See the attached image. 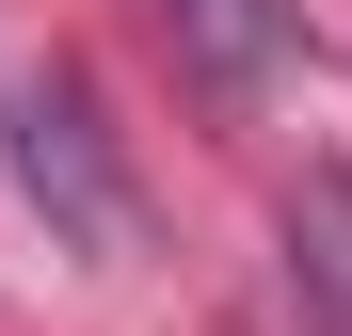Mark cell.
<instances>
[{"instance_id":"obj_1","label":"cell","mask_w":352,"mask_h":336,"mask_svg":"<svg viewBox=\"0 0 352 336\" xmlns=\"http://www.w3.org/2000/svg\"><path fill=\"white\" fill-rule=\"evenodd\" d=\"M16 192L65 224L80 256H129V177H112V144H96L80 96H32V112H16Z\"/></svg>"},{"instance_id":"obj_2","label":"cell","mask_w":352,"mask_h":336,"mask_svg":"<svg viewBox=\"0 0 352 336\" xmlns=\"http://www.w3.org/2000/svg\"><path fill=\"white\" fill-rule=\"evenodd\" d=\"M176 32H192V65H208V80H241V96L305 48V16H288V0H176Z\"/></svg>"},{"instance_id":"obj_3","label":"cell","mask_w":352,"mask_h":336,"mask_svg":"<svg viewBox=\"0 0 352 336\" xmlns=\"http://www.w3.org/2000/svg\"><path fill=\"white\" fill-rule=\"evenodd\" d=\"M288 240H320V256H305V272H320V289H336V304H352V208H336V192H305V224H288Z\"/></svg>"}]
</instances>
